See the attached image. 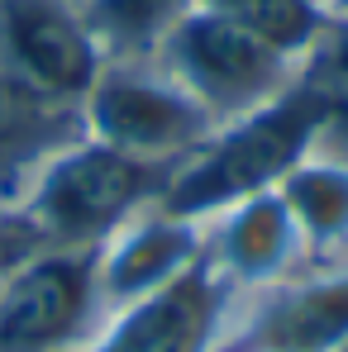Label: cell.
Wrapping results in <instances>:
<instances>
[{
	"instance_id": "13",
	"label": "cell",
	"mask_w": 348,
	"mask_h": 352,
	"mask_svg": "<svg viewBox=\"0 0 348 352\" xmlns=\"http://www.w3.org/2000/svg\"><path fill=\"white\" fill-rule=\"evenodd\" d=\"M296 86L320 110V148L325 157L348 162V14H329L310 53L296 62Z\"/></svg>"
},
{
	"instance_id": "14",
	"label": "cell",
	"mask_w": 348,
	"mask_h": 352,
	"mask_svg": "<svg viewBox=\"0 0 348 352\" xmlns=\"http://www.w3.org/2000/svg\"><path fill=\"white\" fill-rule=\"evenodd\" d=\"M91 34L101 38L110 62L153 58L176 24L201 10V0H81Z\"/></svg>"
},
{
	"instance_id": "7",
	"label": "cell",
	"mask_w": 348,
	"mask_h": 352,
	"mask_svg": "<svg viewBox=\"0 0 348 352\" xmlns=\"http://www.w3.org/2000/svg\"><path fill=\"white\" fill-rule=\"evenodd\" d=\"M0 62L43 96L81 110L110 58L81 0H0Z\"/></svg>"
},
{
	"instance_id": "9",
	"label": "cell",
	"mask_w": 348,
	"mask_h": 352,
	"mask_svg": "<svg viewBox=\"0 0 348 352\" xmlns=\"http://www.w3.org/2000/svg\"><path fill=\"white\" fill-rule=\"evenodd\" d=\"M205 252V224L172 214L163 205L124 219L115 234L96 248V295H101V314L105 324L119 309H129L134 300L153 295L181 276L196 257Z\"/></svg>"
},
{
	"instance_id": "18",
	"label": "cell",
	"mask_w": 348,
	"mask_h": 352,
	"mask_svg": "<svg viewBox=\"0 0 348 352\" xmlns=\"http://www.w3.org/2000/svg\"><path fill=\"white\" fill-rule=\"evenodd\" d=\"M325 10H329V0H325Z\"/></svg>"
},
{
	"instance_id": "16",
	"label": "cell",
	"mask_w": 348,
	"mask_h": 352,
	"mask_svg": "<svg viewBox=\"0 0 348 352\" xmlns=\"http://www.w3.org/2000/svg\"><path fill=\"white\" fill-rule=\"evenodd\" d=\"M39 252H48V243L29 224V214H24L14 200H0V286H5L29 257H39Z\"/></svg>"
},
{
	"instance_id": "1",
	"label": "cell",
	"mask_w": 348,
	"mask_h": 352,
	"mask_svg": "<svg viewBox=\"0 0 348 352\" xmlns=\"http://www.w3.org/2000/svg\"><path fill=\"white\" fill-rule=\"evenodd\" d=\"M315 148H320V110L300 86H291L272 105L220 124L186 162H176L158 205L205 224L248 195L277 190Z\"/></svg>"
},
{
	"instance_id": "11",
	"label": "cell",
	"mask_w": 348,
	"mask_h": 352,
	"mask_svg": "<svg viewBox=\"0 0 348 352\" xmlns=\"http://www.w3.org/2000/svg\"><path fill=\"white\" fill-rule=\"evenodd\" d=\"M81 133L86 124L76 105L43 96L0 62V200H19V190L39 176V167Z\"/></svg>"
},
{
	"instance_id": "12",
	"label": "cell",
	"mask_w": 348,
	"mask_h": 352,
	"mask_svg": "<svg viewBox=\"0 0 348 352\" xmlns=\"http://www.w3.org/2000/svg\"><path fill=\"white\" fill-rule=\"evenodd\" d=\"M277 190L305 238V262L339 267V252H348V162L310 153Z\"/></svg>"
},
{
	"instance_id": "10",
	"label": "cell",
	"mask_w": 348,
	"mask_h": 352,
	"mask_svg": "<svg viewBox=\"0 0 348 352\" xmlns=\"http://www.w3.org/2000/svg\"><path fill=\"white\" fill-rule=\"evenodd\" d=\"M205 257L234 286V295H248L305 272V238L282 190H263L205 219Z\"/></svg>"
},
{
	"instance_id": "5",
	"label": "cell",
	"mask_w": 348,
	"mask_h": 352,
	"mask_svg": "<svg viewBox=\"0 0 348 352\" xmlns=\"http://www.w3.org/2000/svg\"><path fill=\"white\" fill-rule=\"evenodd\" d=\"M101 329L96 252L48 248L0 286V352H91Z\"/></svg>"
},
{
	"instance_id": "6",
	"label": "cell",
	"mask_w": 348,
	"mask_h": 352,
	"mask_svg": "<svg viewBox=\"0 0 348 352\" xmlns=\"http://www.w3.org/2000/svg\"><path fill=\"white\" fill-rule=\"evenodd\" d=\"M348 343V262L296 272L267 291L234 295L215 352H339Z\"/></svg>"
},
{
	"instance_id": "17",
	"label": "cell",
	"mask_w": 348,
	"mask_h": 352,
	"mask_svg": "<svg viewBox=\"0 0 348 352\" xmlns=\"http://www.w3.org/2000/svg\"><path fill=\"white\" fill-rule=\"evenodd\" d=\"M329 14H348V0H329Z\"/></svg>"
},
{
	"instance_id": "2",
	"label": "cell",
	"mask_w": 348,
	"mask_h": 352,
	"mask_svg": "<svg viewBox=\"0 0 348 352\" xmlns=\"http://www.w3.org/2000/svg\"><path fill=\"white\" fill-rule=\"evenodd\" d=\"M176 167L143 162L119 148H105L96 138H76L53 153L39 176L19 190V210L48 248L67 252H96L124 219L153 210L167 190Z\"/></svg>"
},
{
	"instance_id": "4",
	"label": "cell",
	"mask_w": 348,
	"mask_h": 352,
	"mask_svg": "<svg viewBox=\"0 0 348 352\" xmlns=\"http://www.w3.org/2000/svg\"><path fill=\"white\" fill-rule=\"evenodd\" d=\"M81 124H86V138L167 167L186 162L215 133V119L153 58L105 62L91 96L81 100Z\"/></svg>"
},
{
	"instance_id": "15",
	"label": "cell",
	"mask_w": 348,
	"mask_h": 352,
	"mask_svg": "<svg viewBox=\"0 0 348 352\" xmlns=\"http://www.w3.org/2000/svg\"><path fill=\"white\" fill-rule=\"evenodd\" d=\"M201 5L238 24L243 34H253L258 43L277 48L291 62L305 58L310 43L320 38V29L329 24L325 0H201Z\"/></svg>"
},
{
	"instance_id": "3",
	"label": "cell",
	"mask_w": 348,
	"mask_h": 352,
	"mask_svg": "<svg viewBox=\"0 0 348 352\" xmlns=\"http://www.w3.org/2000/svg\"><path fill=\"white\" fill-rule=\"evenodd\" d=\"M153 62L215 119V129L272 105L296 86V62L258 43L253 34H243L238 24L220 19L205 5L191 10L163 38Z\"/></svg>"
},
{
	"instance_id": "8",
	"label": "cell",
	"mask_w": 348,
	"mask_h": 352,
	"mask_svg": "<svg viewBox=\"0 0 348 352\" xmlns=\"http://www.w3.org/2000/svg\"><path fill=\"white\" fill-rule=\"evenodd\" d=\"M229 309L234 286L201 252L181 276L119 309L91 343V352H215Z\"/></svg>"
}]
</instances>
